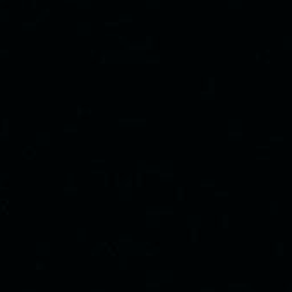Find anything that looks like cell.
I'll list each match as a JSON object with an SVG mask.
<instances>
[{
	"label": "cell",
	"instance_id": "obj_1",
	"mask_svg": "<svg viewBox=\"0 0 292 292\" xmlns=\"http://www.w3.org/2000/svg\"><path fill=\"white\" fill-rule=\"evenodd\" d=\"M282 48L292 52V36L290 34H289V36H284V40H282Z\"/></svg>",
	"mask_w": 292,
	"mask_h": 292
},
{
	"label": "cell",
	"instance_id": "obj_2",
	"mask_svg": "<svg viewBox=\"0 0 292 292\" xmlns=\"http://www.w3.org/2000/svg\"><path fill=\"white\" fill-rule=\"evenodd\" d=\"M270 141H272V143H282V141H284V137H280V136H272Z\"/></svg>",
	"mask_w": 292,
	"mask_h": 292
}]
</instances>
